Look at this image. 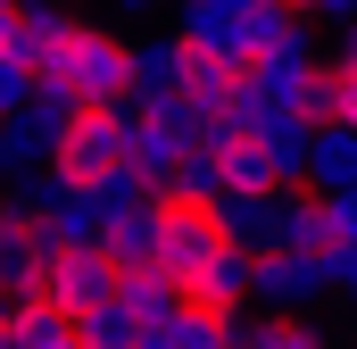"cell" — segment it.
<instances>
[{
    "label": "cell",
    "instance_id": "9a60e30c",
    "mask_svg": "<svg viewBox=\"0 0 357 349\" xmlns=\"http://www.w3.org/2000/svg\"><path fill=\"white\" fill-rule=\"evenodd\" d=\"M299 117H316V125L341 117V59H316V67H307V84H299Z\"/></svg>",
    "mask_w": 357,
    "mask_h": 349
},
{
    "label": "cell",
    "instance_id": "ba28073f",
    "mask_svg": "<svg viewBox=\"0 0 357 349\" xmlns=\"http://www.w3.org/2000/svg\"><path fill=\"white\" fill-rule=\"evenodd\" d=\"M216 158H225V191H291L258 125H233V133L216 142Z\"/></svg>",
    "mask_w": 357,
    "mask_h": 349
},
{
    "label": "cell",
    "instance_id": "5b68a950",
    "mask_svg": "<svg viewBox=\"0 0 357 349\" xmlns=\"http://www.w3.org/2000/svg\"><path fill=\"white\" fill-rule=\"evenodd\" d=\"M67 34H75V17H59L50 0H17V8L0 17V50H8L17 67H33L42 84H50V67H59V50H67Z\"/></svg>",
    "mask_w": 357,
    "mask_h": 349
},
{
    "label": "cell",
    "instance_id": "4fadbf2b",
    "mask_svg": "<svg viewBox=\"0 0 357 349\" xmlns=\"http://www.w3.org/2000/svg\"><path fill=\"white\" fill-rule=\"evenodd\" d=\"M108 250H116L125 266L158 258V250H167V225H158V208H125V216H108Z\"/></svg>",
    "mask_w": 357,
    "mask_h": 349
},
{
    "label": "cell",
    "instance_id": "cb8c5ba5",
    "mask_svg": "<svg viewBox=\"0 0 357 349\" xmlns=\"http://www.w3.org/2000/svg\"><path fill=\"white\" fill-rule=\"evenodd\" d=\"M0 174H17V158H8V125H0Z\"/></svg>",
    "mask_w": 357,
    "mask_h": 349
},
{
    "label": "cell",
    "instance_id": "52a82bcc",
    "mask_svg": "<svg viewBox=\"0 0 357 349\" xmlns=\"http://www.w3.org/2000/svg\"><path fill=\"white\" fill-rule=\"evenodd\" d=\"M183 84H191V42H183V34H150V42H133V100H142V108L183 100Z\"/></svg>",
    "mask_w": 357,
    "mask_h": 349
},
{
    "label": "cell",
    "instance_id": "ffe728a7",
    "mask_svg": "<svg viewBox=\"0 0 357 349\" xmlns=\"http://www.w3.org/2000/svg\"><path fill=\"white\" fill-rule=\"evenodd\" d=\"M299 8H307L316 25H349V17H357V0H299Z\"/></svg>",
    "mask_w": 357,
    "mask_h": 349
},
{
    "label": "cell",
    "instance_id": "484cf974",
    "mask_svg": "<svg viewBox=\"0 0 357 349\" xmlns=\"http://www.w3.org/2000/svg\"><path fill=\"white\" fill-rule=\"evenodd\" d=\"M0 349H25V341H17V325H8V333H0Z\"/></svg>",
    "mask_w": 357,
    "mask_h": 349
},
{
    "label": "cell",
    "instance_id": "7c38bea8",
    "mask_svg": "<svg viewBox=\"0 0 357 349\" xmlns=\"http://www.w3.org/2000/svg\"><path fill=\"white\" fill-rule=\"evenodd\" d=\"M307 183H316V191H341V183H357V125H316Z\"/></svg>",
    "mask_w": 357,
    "mask_h": 349
},
{
    "label": "cell",
    "instance_id": "44dd1931",
    "mask_svg": "<svg viewBox=\"0 0 357 349\" xmlns=\"http://www.w3.org/2000/svg\"><path fill=\"white\" fill-rule=\"evenodd\" d=\"M333 125H357V67H341V117Z\"/></svg>",
    "mask_w": 357,
    "mask_h": 349
},
{
    "label": "cell",
    "instance_id": "4316f807",
    "mask_svg": "<svg viewBox=\"0 0 357 349\" xmlns=\"http://www.w3.org/2000/svg\"><path fill=\"white\" fill-rule=\"evenodd\" d=\"M8 208H17V200H8V191H0V225H8Z\"/></svg>",
    "mask_w": 357,
    "mask_h": 349
},
{
    "label": "cell",
    "instance_id": "7a4b0ae2",
    "mask_svg": "<svg viewBox=\"0 0 357 349\" xmlns=\"http://www.w3.org/2000/svg\"><path fill=\"white\" fill-rule=\"evenodd\" d=\"M50 84L75 91L84 108L125 100V91H133V42H116L108 25H75V34H67V50H59V67H50Z\"/></svg>",
    "mask_w": 357,
    "mask_h": 349
},
{
    "label": "cell",
    "instance_id": "9c48e42d",
    "mask_svg": "<svg viewBox=\"0 0 357 349\" xmlns=\"http://www.w3.org/2000/svg\"><path fill=\"white\" fill-rule=\"evenodd\" d=\"M116 299H125L142 325H167V316H183V283H175V274H167L158 258L125 266V274H116Z\"/></svg>",
    "mask_w": 357,
    "mask_h": 349
},
{
    "label": "cell",
    "instance_id": "603a6c76",
    "mask_svg": "<svg viewBox=\"0 0 357 349\" xmlns=\"http://www.w3.org/2000/svg\"><path fill=\"white\" fill-rule=\"evenodd\" d=\"M142 349H175V341H167V325H150V333H142Z\"/></svg>",
    "mask_w": 357,
    "mask_h": 349
},
{
    "label": "cell",
    "instance_id": "e0dca14e",
    "mask_svg": "<svg viewBox=\"0 0 357 349\" xmlns=\"http://www.w3.org/2000/svg\"><path fill=\"white\" fill-rule=\"evenodd\" d=\"M42 84V75H33V67H17V59H8V50H0V117H8V108H25V91Z\"/></svg>",
    "mask_w": 357,
    "mask_h": 349
},
{
    "label": "cell",
    "instance_id": "83f0119b",
    "mask_svg": "<svg viewBox=\"0 0 357 349\" xmlns=\"http://www.w3.org/2000/svg\"><path fill=\"white\" fill-rule=\"evenodd\" d=\"M0 8H17V0H0Z\"/></svg>",
    "mask_w": 357,
    "mask_h": 349
},
{
    "label": "cell",
    "instance_id": "d4e9b609",
    "mask_svg": "<svg viewBox=\"0 0 357 349\" xmlns=\"http://www.w3.org/2000/svg\"><path fill=\"white\" fill-rule=\"evenodd\" d=\"M108 8H125V17H133V8H150V0H108Z\"/></svg>",
    "mask_w": 357,
    "mask_h": 349
},
{
    "label": "cell",
    "instance_id": "2e32d148",
    "mask_svg": "<svg viewBox=\"0 0 357 349\" xmlns=\"http://www.w3.org/2000/svg\"><path fill=\"white\" fill-rule=\"evenodd\" d=\"M167 341H175V349H225V316L183 308V316H167Z\"/></svg>",
    "mask_w": 357,
    "mask_h": 349
},
{
    "label": "cell",
    "instance_id": "277c9868",
    "mask_svg": "<svg viewBox=\"0 0 357 349\" xmlns=\"http://www.w3.org/2000/svg\"><path fill=\"white\" fill-rule=\"evenodd\" d=\"M116 274H125V258H116L108 242H91V250H59L50 274H42V291H50L67 316H91L100 299H116Z\"/></svg>",
    "mask_w": 357,
    "mask_h": 349
},
{
    "label": "cell",
    "instance_id": "8fae6325",
    "mask_svg": "<svg viewBox=\"0 0 357 349\" xmlns=\"http://www.w3.org/2000/svg\"><path fill=\"white\" fill-rule=\"evenodd\" d=\"M258 133H266V150H274V167H282V183H307V158H316V117L282 108V117H266Z\"/></svg>",
    "mask_w": 357,
    "mask_h": 349
},
{
    "label": "cell",
    "instance_id": "ac0fdd59",
    "mask_svg": "<svg viewBox=\"0 0 357 349\" xmlns=\"http://www.w3.org/2000/svg\"><path fill=\"white\" fill-rule=\"evenodd\" d=\"M324 208H333V225H341V242H357V183H341V191H324Z\"/></svg>",
    "mask_w": 357,
    "mask_h": 349
},
{
    "label": "cell",
    "instance_id": "3957f363",
    "mask_svg": "<svg viewBox=\"0 0 357 349\" xmlns=\"http://www.w3.org/2000/svg\"><path fill=\"white\" fill-rule=\"evenodd\" d=\"M75 108H84L75 91L33 84V91H25V108H8V117H0V125H8V158H17V174H33L50 150H59V133L75 125Z\"/></svg>",
    "mask_w": 357,
    "mask_h": 349
},
{
    "label": "cell",
    "instance_id": "8992f818",
    "mask_svg": "<svg viewBox=\"0 0 357 349\" xmlns=\"http://www.w3.org/2000/svg\"><path fill=\"white\" fill-rule=\"evenodd\" d=\"M324 291H333V258L291 250V242L258 250V299H266V308H316Z\"/></svg>",
    "mask_w": 357,
    "mask_h": 349
},
{
    "label": "cell",
    "instance_id": "d6986e66",
    "mask_svg": "<svg viewBox=\"0 0 357 349\" xmlns=\"http://www.w3.org/2000/svg\"><path fill=\"white\" fill-rule=\"evenodd\" d=\"M333 291H341V299H357V242H341V250H333Z\"/></svg>",
    "mask_w": 357,
    "mask_h": 349
},
{
    "label": "cell",
    "instance_id": "7402d4cb",
    "mask_svg": "<svg viewBox=\"0 0 357 349\" xmlns=\"http://www.w3.org/2000/svg\"><path fill=\"white\" fill-rule=\"evenodd\" d=\"M341 67H357V17L341 25Z\"/></svg>",
    "mask_w": 357,
    "mask_h": 349
},
{
    "label": "cell",
    "instance_id": "6da1fadb",
    "mask_svg": "<svg viewBox=\"0 0 357 349\" xmlns=\"http://www.w3.org/2000/svg\"><path fill=\"white\" fill-rule=\"evenodd\" d=\"M133 117H142L133 91H125V100H100V108H75V125L59 133L50 167L67 174V183H84V191H100V174L125 167V133H133Z\"/></svg>",
    "mask_w": 357,
    "mask_h": 349
},
{
    "label": "cell",
    "instance_id": "30bf717a",
    "mask_svg": "<svg viewBox=\"0 0 357 349\" xmlns=\"http://www.w3.org/2000/svg\"><path fill=\"white\" fill-rule=\"evenodd\" d=\"M225 233L241 250H274L282 242V191H225Z\"/></svg>",
    "mask_w": 357,
    "mask_h": 349
},
{
    "label": "cell",
    "instance_id": "5bb4252c",
    "mask_svg": "<svg viewBox=\"0 0 357 349\" xmlns=\"http://www.w3.org/2000/svg\"><path fill=\"white\" fill-rule=\"evenodd\" d=\"M75 325H84V349H142V333H150L125 299H100V308H91V316H75Z\"/></svg>",
    "mask_w": 357,
    "mask_h": 349
}]
</instances>
